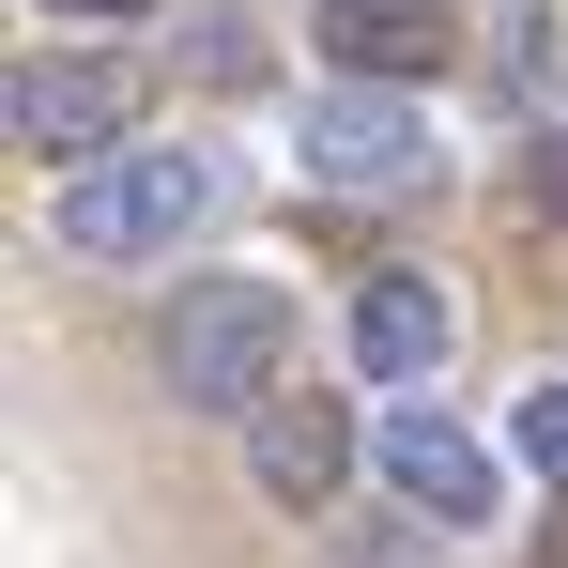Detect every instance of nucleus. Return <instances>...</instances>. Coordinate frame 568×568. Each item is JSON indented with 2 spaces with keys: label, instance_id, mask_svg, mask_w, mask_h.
I'll return each instance as SVG.
<instances>
[{
  "label": "nucleus",
  "instance_id": "10",
  "mask_svg": "<svg viewBox=\"0 0 568 568\" xmlns=\"http://www.w3.org/2000/svg\"><path fill=\"white\" fill-rule=\"evenodd\" d=\"M323 568H446V523H415V507H399V523H338Z\"/></svg>",
  "mask_w": 568,
  "mask_h": 568
},
{
  "label": "nucleus",
  "instance_id": "1",
  "mask_svg": "<svg viewBox=\"0 0 568 568\" xmlns=\"http://www.w3.org/2000/svg\"><path fill=\"white\" fill-rule=\"evenodd\" d=\"M154 369H170L185 415H262V399L292 384V292H277V277H185Z\"/></svg>",
  "mask_w": 568,
  "mask_h": 568
},
{
  "label": "nucleus",
  "instance_id": "7",
  "mask_svg": "<svg viewBox=\"0 0 568 568\" xmlns=\"http://www.w3.org/2000/svg\"><path fill=\"white\" fill-rule=\"evenodd\" d=\"M446 354H462V307L415 277V262H384V277L354 292V369H369V384H430Z\"/></svg>",
  "mask_w": 568,
  "mask_h": 568
},
{
  "label": "nucleus",
  "instance_id": "6",
  "mask_svg": "<svg viewBox=\"0 0 568 568\" xmlns=\"http://www.w3.org/2000/svg\"><path fill=\"white\" fill-rule=\"evenodd\" d=\"M369 462H384V491H399L415 523H491V446H476L446 399H399L369 430Z\"/></svg>",
  "mask_w": 568,
  "mask_h": 568
},
{
  "label": "nucleus",
  "instance_id": "4",
  "mask_svg": "<svg viewBox=\"0 0 568 568\" xmlns=\"http://www.w3.org/2000/svg\"><path fill=\"white\" fill-rule=\"evenodd\" d=\"M292 154H307V185H354V200H399V185L446 170L399 78H338V93H307V139H292Z\"/></svg>",
  "mask_w": 568,
  "mask_h": 568
},
{
  "label": "nucleus",
  "instance_id": "8",
  "mask_svg": "<svg viewBox=\"0 0 568 568\" xmlns=\"http://www.w3.org/2000/svg\"><path fill=\"white\" fill-rule=\"evenodd\" d=\"M307 31H323V62H338V78H399V93L462 47V16H446V0H323Z\"/></svg>",
  "mask_w": 568,
  "mask_h": 568
},
{
  "label": "nucleus",
  "instance_id": "12",
  "mask_svg": "<svg viewBox=\"0 0 568 568\" xmlns=\"http://www.w3.org/2000/svg\"><path fill=\"white\" fill-rule=\"evenodd\" d=\"M200 78H215V93H246V78H262V31H246V16H200V47H185Z\"/></svg>",
  "mask_w": 568,
  "mask_h": 568
},
{
  "label": "nucleus",
  "instance_id": "15",
  "mask_svg": "<svg viewBox=\"0 0 568 568\" xmlns=\"http://www.w3.org/2000/svg\"><path fill=\"white\" fill-rule=\"evenodd\" d=\"M523 568H568V507H554V538H538V554H523Z\"/></svg>",
  "mask_w": 568,
  "mask_h": 568
},
{
  "label": "nucleus",
  "instance_id": "13",
  "mask_svg": "<svg viewBox=\"0 0 568 568\" xmlns=\"http://www.w3.org/2000/svg\"><path fill=\"white\" fill-rule=\"evenodd\" d=\"M523 200H538V215H554V231H568V123H554V139H538V154H523Z\"/></svg>",
  "mask_w": 568,
  "mask_h": 568
},
{
  "label": "nucleus",
  "instance_id": "14",
  "mask_svg": "<svg viewBox=\"0 0 568 568\" xmlns=\"http://www.w3.org/2000/svg\"><path fill=\"white\" fill-rule=\"evenodd\" d=\"M47 16H154V0H47Z\"/></svg>",
  "mask_w": 568,
  "mask_h": 568
},
{
  "label": "nucleus",
  "instance_id": "2",
  "mask_svg": "<svg viewBox=\"0 0 568 568\" xmlns=\"http://www.w3.org/2000/svg\"><path fill=\"white\" fill-rule=\"evenodd\" d=\"M215 200H231V170H215L200 139H170V154L123 139V154H93V170H62V246H78V262H170Z\"/></svg>",
  "mask_w": 568,
  "mask_h": 568
},
{
  "label": "nucleus",
  "instance_id": "11",
  "mask_svg": "<svg viewBox=\"0 0 568 568\" xmlns=\"http://www.w3.org/2000/svg\"><path fill=\"white\" fill-rule=\"evenodd\" d=\"M507 446H523V476H538V491H568V384H554V369L523 384V415H507Z\"/></svg>",
  "mask_w": 568,
  "mask_h": 568
},
{
  "label": "nucleus",
  "instance_id": "9",
  "mask_svg": "<svg viewBox=\"0 0 568 568\" xmlns=\"http://www.w3.org/2000/svg\"><path fill=\"white\" fill-rule=\"evenodd\" d=\"M554 78H568V16H554V0H523V16L491 31V108H523V123H538Z\"/></svg>",
  "mask_w": 568,
  "mask_h": 568
},
{
  "label": "nucleus",
  "instance_id": "5",
  "mask_svg": "<svg viewBox=\"0 0 568 568\" xmlns=\"http://www.w3.org/2000/svg\"><path fill=\"white\" fill-rule=\"evenodd\" d=\"M246 476H262V507L323 523V507H338V476H354V415H338L323 384H277V399L246 415Z\"/></svg>",
  "mask_w": 568,
  "mask_h": 568
},
{
  "label": "nucleus",
  "instance_id": "3",
  "mask_svg": "<svg viewBox=\"0 0 568 568\" xmlns=\"http://www.w3.org/2000/svg\"><path fill=\"white\" fill-rule=\"evenodd\" d=\"M0 123H16V154H47V170H93V154L139 139V62H123V47H47V62H16Z\"/></svg>",
  "mask_w": 568,
  "mask_h": 568
}]
</instances>
